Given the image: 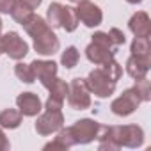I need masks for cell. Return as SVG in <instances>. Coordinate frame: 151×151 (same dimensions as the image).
<instances>
[{"instance_id": "obj_3", "label": "cell", "mask_w": 151, "mask_h": 151, "mask_svg": "<svg viewBox=\"0 0 151 151\" xmlns=\"http://www.w3.org/2000/svg\"><path fill=\"white\" fill-rule=\"evenodd\" d=\"M0 53H7L14 60H22L29 53V45L20 37L18 32L0 34Z\"/></svg>"}, {"instance_id": "obj_21", "label": "cell", "mask_w": 151, "mask_h": 151, "mask_svg": "<svg viewBox=\"0 0 151 151\" xmlns=\"http://www.w3.org/2000/svg\"><path fill=\"white\" fill-rule=\"evenodd\" d=\"M130 52H132V55H135V57L151 59V43H149V37H135V39L132 41Z\"/></svg>"}, {"instance_id": "obj_9", "label": "cell", "mask_w": 151, "mask_h": 151, "mask_svg": "<svg viewBox=\"0 0 151 151\" xmlns=\"http://www.w3.org/2000/svg\"><path fill=\"white\" fill-rule=\"evenodd\" d=\"M32 69H34V75H36V78L41 82L43 87H50L53 84V80L57 78V62L53 60H32L30 62Z\"/></svg>"}, {"instance_id": "obj_14", "label": "cell", "mask_w": 151, "mask_h": 151, "mask_svg": "<svg viewBox=\"0 0 151 151\" xmlns=\"http://www.w3.org/2000/svg\"><path fill=\"white\" fill-rule=\"evenodd\" d=\"M128 29L135 37H149L151 36V20H149L147 13L137 11L128 22Z\"/></svg>"}, {"instance_id": "obj_7", "label": "cell", "mask_w": 151, "mask_h": 151, "mask_svg": "<svg viewBox=\"0 0 151 151\" xmlns=\"http://www.w3.org/2000/svg\"><path fill=\"white\" fill-rule=\"evenodd\" d=\"M75 13H77V18L78 22H82L86 27L89 29H94V27H100L101 22H103V13L101 9L91 2V0H80L75 7Z\"/></svg>"}, {"instance_id": "obj_8", "label": "cell", "mask_w": 151, "mask_h": 151, "mask_svg": "<svg viewBox=\"0 0 151 151\" xmlns=\"http://www.w3.org/2000/svg\"><path fill=\"white\" fill-rule=\"evenodd\" d=\"M60 48V41L55 36V32L52 30V27H48L45 32H41L37 37H34V50L39 55H55Z\"/></svg>"}, {"instance_id": "obj_36", "label": "cell", "mask_w": 151, "mask_h": 151, "mask_svg": "<svg viewBox=\"0 0 151 151\" xmlns=\"http://www.w3.org/2000/svg\"><path fill=\"white\" fill-rule=\"evenodd\" d=\"M69 2H73V4H78V2H80V0H69Z\"/></svg>"}, {"instance_id": "obj_32", "label": "cell", "mask_w": 151, "mask_h": 151, "mask_svg": "<svg viewBox=\"0 0 151 151\" xmlns=\"http://www.w3.org/2000/svg\"><path fill=\"white\" fill-rule=\"evenodd\" d=\"M9 147H11V142L6 137V133H4V128L0 126V151H7Z\"/></svg>"}, {"instance_id": "obj_28", "label": "cell", "mask_w": 151, "mask_h": 151, "mask_svg": "<svg viewBox=\"0 0 151 151\" xmlns=\"http://www.w3.org/2000/svg\"><path fill=\"white\" fill-rule=\"evenodd\" d=\"M93 41H94V43H98V45H103V46H107V48L117 50V46L112 43V39H110V36H109V32H101V30L94 32V34H93Z\"/></svg>"}, {"instance_id": "obj_34", "label": "cell", "mask_w": 151, "mask_h": 151, "mask_svg": "<svg viewBox=\"0 0 151 151\" xmlns=\"http://www.w3.org/2000/svg\"><path fill=\"white\" fill-rule=\"evenodd\" d=\"M126 2H128V4H132V6H137V4H140V2H142V0H126Z\"/></svg>"}, {"instance_id": "obj_24", "label": "cell", "mask_w": 151, "mask_h": 151, "mask_svg": "<svg viewBox=\"0 0 151 151\" xmlns=\"http://www.w3.org/2000/svg\"><path fill=\"white\" fill-rule=\"evenodd\" d=\"M14 75L18 77V80L25 82V84H32L36 80V75H34V69L30 64H25V62H20L14 66Z\"/></svg>"}, {"instance_id": "obj_15", "label": "cell", "mask_w": 151, "mask_h": 151, "mask_svg": "<svg viewBox=\"0 0 151 151\" xmlns=\"http://www.w3.org/2000/svg\"><path fill=\"white\" fill-rule=\"evenodd\" d=\"M149 68H151V59H144V57L130 55L128 60H126V73L130 75L133 80H139V78L147 77Z\"/></svg>"}, {"instance_id": "obj_12", "label": "cell", "mask_w": 151, "mask_h": 151, "mask_svg": "<svg viewBox=\"0 0 151 151\" xmlns=\"http://www.w3.org/2000/svg\"><path fill=\"white\" fill-rule=\"evenodd\" d=\"M16 107L25 117H34L43 110V103L37 94L34 93H22L16 96Z\"/></svg>"}, {"instance_id": "obj_13", "label": "cell", "mask_w": 151, "mask_h": 151, "mask_svg": "<svg viewBox=\"0 0 151 151\" xmlns=\"http://www.w3.org/2000/svg\"><path fill=\"white\" fill-rule=\"evenodd\" d=\"M86 57H87L93 64L101 66V64H107V62H110V60L116 59V50L107 48V46H103V45H98V43L91 41V43L87 45V48H86Z\"/></svg>"}, {"instance_id": "obj_22", "label": "cell", "mask_w": 151, "mask_h": 151, "mask_svg": "<svg viewBox=\"0 0 151 151\" xmlns=\"http://www.w3.org/2000/svg\"><path fill=\"white\" fill-rule=\"evenodd\" d=\"M60 18H62V4L52 2L46 11V23L52 29H60Z\"/></svg>"}, {"instance_id": "obj_11", "label": "cell", "mask_w": 151, "mask_h": 151, "mask_svg": "<svg viewBox=\"0 0 151 151\" xmlns=\"http://www.w3.org/2000/svg\"><path fill=\"white\" fill-rule=\"evenodd\" d=\"M96 140H98V147L101 151H117V149H121L119 126H101L100 124Z\"/></svg>"}, {"instance_id": "obj_16", "label": "cell", "mask_w": 151, "mask_h": 151, "mask_svg": "<svg viewBox=\"0 0 151 151\" xmlns=\"http://www.w3.org/2000/svg\"><path fill=\"white\" fill-rule=\"evenodd\" d=\"M73 146H75V140H73V137H71L69 126H68V128L62 126V128L57 132V137H55L52 142L45 144L43 149H45V151H48V149L55 151V149H69V147H73Z\"/></svg>"}, {"instance_id": "obj_23", "label": "cell", "mask_w": 151, "mask_h": 151, "mask_svg": "<svg viewBox=\"0 0 151 151\" xmlns=\"http://www.w3.org/2000/svg\"><path fill=\"white\" fill-rule=\"evenodd\" d=\"M78 59H80V52L77 50V46H68L60 55V64L66 69H71L78 64Z\"/></svg>"}, {"instance_id": "obj_5", "label": "cell", "mask_w": 151, "mask_h": 151, "mask_svg": "<svg viewBox=\"0 0 151 151\" xmlns=\"http://www.w3.org/2000/svg\"><path fill=\"white\" fill-rule=\"evenodd\" d=\"M140 103H142V100L139 98V94L135 93V89L130 87V89L123 91L121 96H117V98L110 103V110H112L116 116H119V117H126V116L133 114V112L139 109Z\"/></svg>"}, {"instance_id": "obj_2", "label": "cell", "mask_w": 151, "mask_h": 151, "mask_svg": "<svg viewBox=\"0 0 151 151\" xmlns=\"http://www.w3.org/2000/svg\"><path fill=\"white\" fill-rule=\"evenodd\" d=\"M87 86H89V91L98 96V98H110L114 93H116V86L117 82H114L109 75L100 68H94L89 75H87V78H86Z\"/></svg>"}, {"instance_id": "obj_18", "label": "cell", "mask_w": 151, "mask_h": 151, "mask_svg": "<svg viewBox=\"0 0 151 151\" xmlns=\"http://www.w3.org/2000/svg\"><path fill=\"white\" fill-rule=\"evenodd\" d=\"M78 18L75 13V7L71 6H62V18H60V29H64L66 32H75L78 27Z\"/></svg>"}, {"instance_id": "obj_35", "label": "cell", "mask_w": 151, "mask_h": 151, "mask_svg": "<svg viewBox=\"0 0 151 151\" xmlns=\"http://www.w3.org/2000/svg\"><path fill=\"white\" fill-rule=\"evenodd\" d=\"M0 34H2V18H0Z\"/></svg>"}, {"instance_id": "obj_17", "label": "cell", "mask_w": 151, "mask_h": 151, "mask_svg": "<svg viewBox=\"0 0 151 151\" xmlns=\"http://www.w3.org/2000/svg\"><path fill=\"white\" fill-rule=\"evenodd\" d=\"M22 112L16 110V109H6L0 112V126L4 130H16L20 124H22Z\"/></svg>"}, {"instance_id": "obj_6", "label": "cell", "mask_w": 151, "mask_h": 151, "mask_svg": "<svg viewBox=\"0 0 151 151\" xmlns=\"http://www.w3.org/2000/svg\"><path fill=\"white\" fill-rule=\"evenodd\" d=\"M64 126V116L62 110H46L37 117L36 121V132L43 137H48L52 133H57Z\"/></svg>"}, {"instance_id": "obj_25", "label": "cell", "mask_w": 151, "mask_h": 151, "mask_svg": "<svg viewBox=\"0 0 151 151\" xmlns=\"http://www.w3.org/2000/svg\"><path fill=\"white\" fill-rule=\"evenodd\" d=\"M48 91H50V98L64 103L66 101V96H68V84L64 80H60V78H55L53 84L48 87Z\"/></svg>"}, {"instance_id": "obj_26", "label": "cell", "mask_w": 151, "mask_h": 151, "mask_svg": "<svg viewBox=\"0 0 151 151\" xmlns=\"http://www.w3.org/2000/svg\"><path fill=\"white\" fill-rule=\"evenodd\" d=\"M133 89H135V93L139 94V98H140L142 101H151V84H149L147 77L135 80Z\"/></svg>"}, {"instance_id": "obj_19", "label": "cell", "mask_w": 151, "mask_h": 151, "mask_svg": "<svg viewBox=\"0 0 151 151\" xmlns=\"http://www.w3.org/2000/svg\"><path fill=\"white\" fill-rule=\"evenodd\" d=\"M48 27H50V25L46 23V20H45V18H41L39 14H32V16H30V20L23 25L25 32H27L32 39H34V37H37L41 32H45Z\"/></svg>"}, {"instance_id": "obj_30", "label": "cell", "mask_w": 151, "mask_h": 151, "mask_svg": "<svg viewBox=\"0 0 151 151\" xmlns=\"http://www.w3.org/2000/svg\"><path fill=\"white\" fill-rule=\"evenodd\" d=\"M16 0H0V13L2 14H11Z\"/></svg>"}, {"instance_id": "obj_29", "label": "cell", "mask_w": 151, "mask_h": 151, "mask_svg": "<svg viewBox=\"0 0 151 151\" xmlns=\"http://www.w3.org/2000/svg\"><path fill=\"white\" fill-rule=\"evenodd\" d=\"M109 36H110L112 43H114V45H116L117 48H119L121 45H124V43H126V37H124V34H123V32H121L119 29H116V27L109 30Z\"/></svg>"}, {"instance_id": "obj_33", "label": "cell", "mask_w": 151, "mask_h": 151, "mask_svg": "<svg viewBox=\"0 0 151 151\" xmlns=\"http://www.w3.org/2000/svg\"><path fill=\"white\" fill-rule=\"evenodd\" d=\"M22 2H23V4H27V6H29V7H32V9H37V7L41 6L43 0H22Z\"/></svg>"}, {"instance_id": "obj_31", "label": "cell", "mask_w": 151, "mask_h": 151, "mask_svg": "<svg viewBox=\"0 0 151 151\" xmlns=\"http://www.w3.org/2000/svg\"><path fill=\"white\" fill-rule=\"evenodd\" d=\"M62 101H57V100H53V98H50L48 96V100H46V103H45V107L43 109H46V110H62Z\"/></svg>"}, {"instance_id": "obj_20", "label": "cell", "mask_w": 151, "mask_h": 151, "mask_svg": "<svg viewBox=\"0 0 151 151\" xmlns=\"http://www.w3.org/2000/svg\"><path fill=\"white\" fill-rule=\"evenodd\" d=\"M32 14H34V9L29 7L27 4H23L22 0H16V4H14V7H13V11H11L13 20H14L16 23H20V25H25V23L30 20Z\"/></svg>"}, {"instance_id": "obj_27", "label": "cell", "mask_w": 151, "mask_h": 151, "mask_svg": "<svg viewBox=\"0 0 151 151\" xmlns=\"http://www.w3.org/2000/svg\"><path fill=\"white\" fill-rule=\"evenodd\" d=\"M101 69L109 75L114 82H119V78L123 77V68H121V64L116 59L110 60V62H107V64H101Z\"/></svg>"}, {"instance_id": "obj_4", "label": "cell", "mask_w": 151, "mask_h": 151, "mask_svg": "<svg viewBox=\"0 0 151 151\" xmlns=\"http://www.w3.org/2000/svg\"><path fill=\"white\" fill-rule=\"evenodd\" d=\"M98 130H100V123L94 121V119H78L73 126H69V132H71V137L75 140V146L77 144H89L93 140H96V135H98Z\"/></svg>"}, {"instance_id": "obj_1", "label": "cell", "mask_w": 151, "mask_h": 151, "mask_svg": "<svg viewBox=\"0 0 151 151\" xmlns=\"http://www.w3.org/2000/svg\"><path fill=\"white\" fill-rule=\"evenodd\" d=\"M66 100L73 110H87L91 107V91L86 78H73L68 84Z\"/></svg>"}, {"instance_id": "obj_10", "label": "cell", "mask_w": 151, "mask_h": 151, "mask_svg": "<svg viewBox=\"0 0 151 151\" xmlns=\"http://www.w3.org/2000/svg\"><path fill=\"white\" fill-rule=\"evenodd\" d=\"M119 144L121 147H140L144 144V130L139 124L119 126Z\"/></svg>"}]
</instances>
